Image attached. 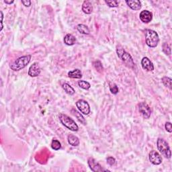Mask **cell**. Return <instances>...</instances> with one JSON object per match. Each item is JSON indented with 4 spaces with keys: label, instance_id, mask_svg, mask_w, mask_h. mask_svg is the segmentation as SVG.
<instances>
[{
    "label": "cell",
    "instance_id": "6da1fadb",
    "mask_svg": "<svg viewBox=\"0 0 172 172\" xmlns=\"http://www.w3.org/2000/svg\"><path fill=\"white\" fill-rule=\"evenodd\" d=\"M116 53L118 57L121 59V61L124 62V63L129 68H134L135 67V63L133 61L131 55L129 53L126 52L124 48L120 46V45H118L116 47Z\"/></svg>",
    "mask_w": 172,
    "mask_h": 172
},
{
    "label": "cell",
    "instance_id": "7a4b0ae2",
    "mask_svg": "<svg viewBox=\"0 0 172 172\" xmlns=\"http://www.w3.org/2000/svg\"><path fill=\"white\" fill-rule=\"evenodd\" d=\"M31 58L32 56L30 55L20 57L18 59H17L12 64L10 65V68L15 71L22 70L24 68H25L28 65V63L31 62Z\"/></svg>",
    "mask_w": 172,
    "mask_h": 172
},
{
    "label": "cell",
    "instance_id": "3957f363",
    "mask_svg": "<svg viewBox=\"0 0 172 172\" xmlns=\"http://www.w3.org/2000/svg\"><path fill=\"white\" fill-rule=\"evenodd\" d=\"M145 41L148 47L155 48L157 46L159 42V35L153 30L147 29L145 31Z\"/></svg>",
    "mask_w": 172,
    "mask_h": 172
},
{
    "label": "cell",
    "instance_id": "277c9868",
    "mask_svg": "<svg viewBox=\"0 0 172 172\" xmlns=\"http://www.w3.org/2000/svg\"><path fill=\"white\" fill-rule=\"evenodd\" d=\"M59 118L60 121L62 123V125L65 126L66 128H67L68 129L74 132H77L78 131L79 127H78L77 125L70 117L66 115V114L61 113L59 114Z\"/></svg>",
    "mask_w": 172,
    "mask_h": 172
},
{
    "label": "cell",
    "instance_id": "5b68a950",
    "mask_svg": "<svg viewBox=\"0 0 172 172\" xmlns=\"http://www.w3.org/2000/svg\"><path fill=\"white\" fill-rule=\"evenodd\" d=\"M157 146L158 150L161 153L163 156L165 158H171V150L168 143L163 138H159L157 141Z\"/></svg>",
    "mask_w": 172,
    "mask_h": 172
},
{
    "label": "cell",
    "instance_id": "8992f818",
    "mask_svg": "<svg viewBox=\"0 0 172 172\" xmlns=\"http://www.w3.org/2000/svg\"><path fill=\"white\" fill-rule=\"evenodd\" d=\"M138 109L144 118H149L151 114V110L149 105L147 103H145V102H141V103L138 104Z\"/></svg>",
    "mask_w": 172,
    "mask_h": 172
},
{
    "label": "cell",
    "instance_id": "52a82bcc",
    "mask_svg": "<svg viewBox=\"0 0 172 172\" xmlns=\"http://www.w3.org/2000/svg\"><path fill=\"white\" fill-rule=\"evenodd\" d=\"M76 106L81 113L84 115H88L90 113V107L89 104L84 99H79L76 102Z\"/></svg>",
    "mask_w": 172,
    "mask_h": 172
},
{
    "label": "cell",
    "instance_id": "ba28073f",
    "mask_svg": "<svg viewBox=\"0 0 172 172\" xmlns=\"http://www.w3.org/2000/svg\"><path fill=\"white\" fill-rule=\"evenodd\" d=\"M149 161L152 163L153 165H158L161 164L162 157L160 154L156 151H151L149 154Z\"/></svg>",
    "mask_w": 172,
    "mask_h": 172
},
{
    "label": "cell",
    "instance_id": "9c48e42d",
    "mask_svg": "<svg viewBox=\"0 0 172 172\" xmlns=\"http://www.w3.org/2000/svg\"><path fill=\"white\" fill-rule=\"evenodd\" d=\"M87 163H88V165H89V168L91 169V170L93 172L104 171V170H103V168L102 167L100 164H98V163L92 157H89L88 159Z\"/></svg>",
    "mask_w": 172,
    "mask_h": 172
},
{
    "label": "cell",
    "instance_id": "30bf717a",
    "mask_svg": "<svg viewBox=\"0 0 172 172\" xmlns=\"http://www.w3.org/2000/svg\"><path fill=\"white\" fill-rule=\"evenodd\" d=\"M41 69L38 63H34L30 67L28 70V75L31 77H37L41 74Z\"/></svg>",
    "mask_w": 172,
    "mask_h": 172
},
{
    "label": "cell",
    "instance_id": "8fae6325",
    "mask_svg": "<svg viewBox=\"0 0 172 172\" xmlns=\"http://www.w3.org/2000/svg\"><path fill=\"white\" fill-rule=\"evenodd\" d=\"M140 20L143 23H149L153 18V14L151 11L148 10H143L142 11L139 15Z\"/></svg>",
    "mask_w": 172,
    "mask_h": 172
},
{
    "label": "cell",
    "instance_id": "7c38bea8",
    "mask_svg": "<svg viewBox=\"0 0 172 172\" xmlns=\"http://www.w3.org/2000/svg\"><path fill=\"white\" fill-rule=\"evenodd\" d=\"M141 65L144 70L147 71H152L154 70V65L153 63L148 57H143L141 61Z\"/></svg>",
    "mask_w": 172,
    "mask_h": 172
},
{
    "label": "cell",
    "instance_id": "4fadbf2b",
    "mask_svg": "<svg viewBox=\"0 0 172 172\" xmlns=\"http://www.w3.org/2000/svg\"><path fill=\"white\" fill-rule=\"evenodd\" d=\"M126 4H127L129 8H131L133 10H139L141 8V3L138 0H129L126 1Z\"/></svg>",
    "mask_w": 172,
    "mask_h": 172
},
{
    "label": "cell",
    "instance_id": "5bb4252c",
    "mask_svg": "<svg viewBox=\"0 0 172 172\" xmlns=\"http://www.w3.org/2000/svg\"><path fill=\"white\" fill-rule=\"evenodd\" d=\"M82 11L86 14H92L93 11L92 3L89 1H84L82 4Z\"/></svg>",
    "mask_w": 172,
    "mask_h": 172
},
{
    "label": "cell",
    "instance_id": "9a60e30c",
    "mask_svg": "<svg viewBox=\"0 0 172 172\" xmlns=\"http://www.w3.org/2000/svg\"><path fill=\"white\" fill-rule=\"evenodd\" d=\"M67 140L69 144L73 147H77L80 144V139L73 135H69Z\"/></svg>",
    "mask_w": 172,
    "mask_h": 172
},
{
    "label": "cell",
    "instance_id": "2e32d148",
    "mask_svg": "<svg viewBox=\"0 0 172 172\" xmlns=\"http://www.w3.org/2000/svg\"><path fill=\"white\" fill-rule=\"evenodd\" d=\"M64 43L68 46H72L76 43V38L73 34H67L64 38Z\"/></svg>",
    "mask_w": 172,
    "mask_h": 172
},
{
    "label": "cell",
    "instance_id": "e0dca14e",
    "mask_svg": "<svg viewBox=\"0 0 172 172\" xmlns=\"http://www.w3.org/2000/svg\"><path fill=\"white\" fill-rule=\"evenodd\" d=\"M69 77L72 79H81L82 77V73L80 69H74L73 71H69L68 73Z\"/></svg>",
    "mask_w": 172,
    "mask_h": 172
},
{
    "label": "cell",
    "instance_id": "ac0fdd59",
    "mask_svg": "<svg viewBox=\"0 0 172 172\" xmlns=\"http://www.w3.org/2000/svg\"><path fill=\"white\" fill-rule=\"evenodd\" d=\"M71 113L74 116H75L77 118V120H79V122H80L81 124H83V125H86V121L84 117L82 116V114L80 113L79 112H77L76 110L72 109L71 110Z\"/></svg>",
    "mask_w": 172,
    "mask_h": 172
},
{
    "label": "cell",
    "instance_id": "d6986e66",
    "mask_svg": "<svg viewBox=\"0 0 172 172\" xmlns=\"http://www.w3.org/2000/svg\"><path fill=\"white\" fill-rule=\"evenodd\" d=\"M63 89L65 90V92L67 93V94L69 95H70V96H72V95H73L75 91V89L72 87L70 85H69V83H63Z\"/></svg>",
    "mask_w": 172,
    "mask_h": 172
},
{
    "label": "cell",
    "instance_id": "ffe728a7",
    "mask_svg": "<svg viewBox=\"0 0 172 172\" xmlns=\"http://www.w3.org/2000/svg\"><path fill=\"white\" fill-rule=\"evenodd\" d=\"M77 29L81 34L86 35L89 34V29L88 28V27L84 24H78L77 26Z\"/></svg>",
    "mask_w": 172,
    "mask_h": 172
},
{
    "label": "cell",
    "instance_id": "44dd1931",
    "mask_svg": "<svg viewBox=\"0 0 172 172\" xmlns=\"http://www.w3.org/2000/svg\"><path fill=\"white\" fill-rule=\"evenodd\" d=\"M162 82L164 84V86L168 87L170 89H172V80L170 77H164L162 78Z\"/></svg>",
    "mask_w": 172,
    "mask_h": 172
},
{
    "label": "cell",
    "instance_id": "7402d4cb",
    "mask_svg": "<svg viewBox=\"0 0 172 172\" xmlns=\"http://www.w3.org/2000/svg\"><path fill=\"white\" fill-rule=\"evenodd\" d=\"M78 86H79L81 88L86 90H88L90 88V87H91V85H90L89 83L83 80L79 81V82H78Z\"/></svg>",
    "mask_w": 172,
    "mask_h": 172
},
{
    "label": "cell",
    "instance_id": "603a6c76",
    "mask_svg": "<svg viewBox=\"0 0 172 172\" xmlns=\"http://www.w3.org/2000/svg\"><path fill=\"white\" fill-rule=\"evenodd\" d=\"M51 147L54 150L58 151L61 148V144L58 140H53L52 143H51Z\"/></svg>",
    "mask_w": 172,
    "mask_h": 172
},
{
    "label": "cell",
    "instance_id": "cb8c5ba5",
    "mask_svg": "<svg viewBox=\"0 0 172 172\" xmlns=\"http://www.w3.org/2000/svg\"><path fill=\"white\" fill-rule=\"evenodd\" d=\"M109 87H110V91L112 93H113V94L116 95L118 93V86L115 83H110L109 85Z\"/></svg>",
    "mask_w": 172,
    "mask_h": 172
},
{
    "label": "cell",
    "instance_id": "d4e9b609",
    "mask_svg": "<svg viewBox=\"0 0 172 172\" xmlns=\"http://www.w3.org/2000/svg\"><path fill=\"white\" fill-rule=\"evenodd\" d=\"M163 51L166 55H171V49L170 46L167 43H164L163 44Z\"/></svg>",
    "mask_w": 172,
    "mask_h": 172
},
{
    "label": "cell",
    "instance_id": "484cf974",
    "mask_svg": "<svg viewBox=\"0 0 172 172\" xmlns=\"http://www.w3.org/2000/svg\"><path fill=\"white\" fill-rule=\"evenodd\" d=\"M93 65L94 68L97 70L98 72H102L103 71V66H102V63L99 61H96L93 63Z\"/></svg>",
    "mask_w": 172,
    "mask_h": 172
},
{
    "label": "cell",
    "instance_id": "4316f807",
    "mask_svg": "<svg viewBox=\"0 0 172 172\" xmlns=\"http://www.w3.org/2000/svg\"><path fill=\"white\" fill-rule=\"evenodd\" d=\"M105 3L110 8H116L119 5L118 1H105Z\"/></svg>",
    "mask_w": 172,
    "mask_h": 172
},
{
    "label": "cell",
    "instance_id": "83f0119b",
    "mask_svg": "<svg viewBox=\"0 0 172 172\" xmlns=\"http://www.w3.org/2000/svg\"><path fill=\"white\" fill-rule=\"evenodd\" d=\"M107 164L110 165H113L116 164V159H114L112 157H108L106 159Z\"/></svg>",
    "mask_w": 172,
    "mask_h": 172
},
{
    "label": "cell",
    "instance_id": "f1b7e54d",
    "mask_svg": "<svg viewBox=\"0 0 172 172\" xmlns=\"http://www.w3.org/2000/svg\"><path fill=\"white\" fill-rule=\"evenodd\" d=\"M165 130L167 131V132H172V128H171V123L170 122H166L165 123Z\"/></svg>",
    "mask_w": 172,
    "mask_h": 172
},
{
    "label": "cell",
    "instance_id": "f546056e",
    "mask_svg": "<svg viewBox=\"0 0 172 172\" xmlns=\"http://www.w3.org/2000/svg\"><path fill=\"white\" fill-rule=\"evenodd\" d=\"M22 3L26 7H30L31 5V2L29 1V0H27V1H24V0H22Z\"/></svg>",
    "mask_w": 172,
    "mask_h": 172
},
{
    "label": "cell",
    "instance_id": "4dcf8cb0",
    "mask_svg": "<svg viewBox=\"0 0 172 172\" xmlns=\"http://www.w3.org/2000/svg\"><path fill=\"white\" fill-rule=\"evenodd\" d=\"M14 2V1H7V0H4V3H5V4H13Z\"/></svg>",
    "mask_w": 172,
    "mask_h": 172
}]
</instances>
